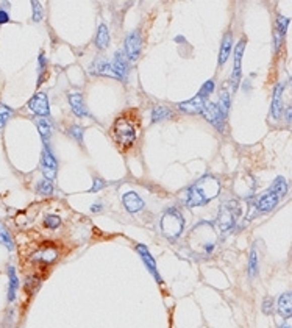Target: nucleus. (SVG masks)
<instances>
[{"label": "nucleus", "mask_w": 292, "mask_h": 328, "mask_svg": "<svg viewBox=\"0 0 292 328\" xmlns=\"http://www.w3.org/2000/svg\"><path fill=\"white\" fill-rule=\"evenodd\" d=\"M220 194V182L214 175H203L194 183L186 194V205L197 208L209 203Z\"/></svg>", "instance_id": "1"}, {"label": "nucleus", "mask_w": 292, "mask_h": 328, "mask_svg": "<svg viewBox=\"0 0 292 328\" xmlns=\"http://www.w3.org/2000/svg\"><path fill=\"white\" fill-rule=\"evenodd\" d=\"M185 228V217L177 208H169L164 211L163 217H161V232L169 239L177 241L182 236Z\"/></svg>", "instance_id": "2"}, {"label": "nucleus", "mask_w": 292, "mask_h": 328, "mask_svg": "<svg viewBox=\"0 0 292 328\" xmlns=\"http://www.w3.org/2000/svg\"><path fill=\"white\" fill-rule=\"evenodd\" d=\"M239 214V205L238 202H225L219 208V216H217V225L220 228V232H228L236 224Z\"/></svg>", "instance_id": "3"}, {"label": "nucleus", "mask_w": 292, "mask_h": 328, "mask_svg": "<svg viewBox=\"0 0 292 328\" xmlns=\"http://www.w3.org/2000/svg\"><path fill=\"white\" fill-rule=\"evenodd\" d=\"M114 136H116V141L125 147H130L133 145L135 141H136V130H135V125L130 122L127 118H121L116 121L114 124Z\"/></svg>", "instance_id": "4"}, {"label": "nucleus", "mask_w": 292, "mask_h": 328, "mask_svg": "<svg viewBox=\"0 0 292 328\" xmlns=\"http://www.w3.org/2000/svg\"><path fill=\"white\" fill-rule=\"evenodd\" d=\"M41 171L44 174V177L47 180L53 182L55 177H56V171H58V161L55 158V155L52 153L50 147L48 144H44V149H42V155H41Z\"/></svg>", "instance_id": "5"}, {"label": "nucleus", "mask_w": 292, "mask_h": 328, "mask_svg": "<svg viewBox=\"0 0 292 328\" xmlns=\"http://www.w3.org/2000/svg\"><path fill=\"white\" fill-rule=\"evenodd\" d=\"M202 114H203V118L209 122V124H213L219 131L223 130V122H225V114L222 113L219 103H214V102H206V105L203 106L202 110Z\"/></svg>", "instance_id": "6"}, {"label": "nucleus", "mask_w": 292, "mask_h": 328, "mask_svg": "<svg viewBox=\"0 0 292 328\" xmlns=\"http://www.w3.org/2000/svg\"><path fill=\"white\" fill-rule=\"evenodd\" d=\"M141 47H142V38L139 30L132 31L130 35L125 38V57L128 61H136L141 53Z\"/></svg>", "instance_id": "7"}, {"label": "nucleus", "mask_w": 292, "mask_h": 328, "mask_svg": "<svg viewBox=\"0 0 292 328\" xmlns=\"http://www.w3.org/2000/svg\"><path fill=\"white\" fill-rule=\"evenodd\" d=\"M28 110L33 111L38 118H48L50 116V108H48V100L45 92H38L30 98L27 103Z\"/></svg>", "instance_id": "8"}, {"label": "nucleus", "mask_w": 292, "mask_h": 328, "mask_svg": "<svg viewBox=\"0 0 292 328\" xmlns=\"http://www.w3.org/2000/svg\"><path fill=\"white\" fill-rule=\"evenodd\" d=\"M208 94H205L202 89H200V92L194 97V98H191V100H186V102H182V103H178V108H180L182 111H185V113H188V114H197V113H202V110H203V106L206 105V102H208Z\"/></svg>", "instance_id": "9"}, {"label": "nucleus", "mask_w": 292, "mask_h": 328, "mask_svg": "<svg viewBox=\"0 0 292 328\" xmlns=\"http://www.w3.org/2000/svg\"><path fill=\"white\" fill-rule=\"evenodd\" d=\"M136 252H138L139 258L142 259V262L145 264V267H147V270L155 277V280H156L158 283H163V278H161V275L158 274V269H156V261H155V258L150 255L149 249L145 247L144 244H138V245H136Z\"/></svg>", "instance_id": "10"}, {"label": "nucleus", "mask_w": 292, "mask_h": 328, "mask_svg": "<svg viewBox=\"0 0 292 328\" xmlns=\"http://www.w3.org/2000/svg\"><path fill=\"white\" fill-rule=\"evenodd\" d=\"M244 48H246V41L241 39L235 48V68H233V75H231V86L233 91L238 89L239 85V80H241V61H242V53H244Z\"/></svg>", "instance_id": "11"}, {"label": "nucleus", "mask_w": 292, "mask_h": 328, "mask_svg": "<svg viewBox=\"0 0 292 328\" xmlns=\"http://www.w3.org/2000/svg\"><path fill=\"white\" fill-rule=\"evenodd\" d=\"M122 203L125 206V209L130 212V214H135V212H139L144 208V200L135 192V191H128L122 195Z\"/></svg>", "instance_id": "12"}, {"label": "nucleus", "mask_w": 292, "mask_h": 328, "mask_svg": "<svg viewBox=\"0 0 292 328\" xmlns=\"http://www.w3.org/2000/svg\"><path fill=\"white\" fill-rule=\"evenodd\" d=\"M278 202H280V197L269 189L266 194H263L261 197H259V200L256 202V209L259 212H269L278 205Z\"/></svg>", "instance_id": "13"}, {"label": "nucleus", "mask_w": 292, "mask_h": 328, "mask_svg": "<svg viewBox=\"0 0 292 328\" xmlns=\"http://www.w3.org/2000/svg\"><path fill=\"white\" fill-rule=\"evenodd\" d=\"M69 103H71V110L74 111V114L77 118H86L89 116L88 108L85 105V98L80 92H74L69 95Z\"/></svg>", "instance_id": "14"}, {"label": "nucleus", "mask_w": 292, "mask_h": 328, "mask_svg": "<svg viewBox=\"0 0 292 328\" xmlns=\"http://www.w3.org/2000/svg\"><path fill=\"white\" fill-rule=\"evenodd\" d=\"M277 311L283 319H289L292 316V294L283 292L277 300Z\"/></svg>", "instance_id": "15"}, {"label": "nucleus", "mask_w": 292, "mask_h": 328, "mask_svg": "<svg viewBox=\"0 0 292 328\" xmlns=\"http://www.w3.org/2000/svg\"><path fill=\"white\" fill-rule=\"evenodd\" d=\"M283 89H284V83H278L273 89V95H272V118L273 119H278L281 116V102H283Z\"/></svg>", "instance_id": "16"}, {"label": "nucleus", "mask_w": 292, "mask_h": 328, "mask_svg": "<svg viewBox=\"0 0 292 328\" xmlns=\"http://www.w3.org/2000/svg\"><path fill=\"white\" fill-rule=\"evenodd\" d=\"M128 64H130V61H128V58L125 57V53H124L122 50L116 52L114 60H112L111 66H112V69H114V72L118 74L119 80H124V78L127 77V72H128Z\"/></svg>", "instance_id": "17"}, {"label": "nucleus", "mask_w": 292, "mask_h": 328, "mask_svg": "<svg viewBox=\"0 0 292 328\" xmlns=\"http://www.w3.org/2000/svg\"><path fill=\"white\" fill-rule=\"evenodd\" d=\"M91 74H95V75H108V77H112V78H118V74L114 72V69H112V66L111 63L105 61V60H97L94 64H92V68L89 69Z\"/></svg>", "instance_id": "18"}, {"label": "nucleus", "mask_w": 292, "mask_h": 328, "mask_svg": "<svg viewBox=\"0 0 292 328\" xmlns=\"http://www.w3.org/2000/svg\"><path fill=\"white\" fill-rule=\"evenodd\" d=\"M287 25H289V18H284V16H278L277 18V24H275V50H278L281 41L287 31Z\"/></svg>", "instance_id": "19"}, {"label": "nucleus", "mask_w": 292, "mask_h": 328, "mask_svg": "<svg viewBox=\"0 0 292 328\" xmlns=\"http://www.w3.org/2000/svg\"><path fill=\"white\" fill-rule=\"evenodd\" d=\"M233 48V33L228 31L222 39V45H220V53H219V64H225V61L228 60L230 52Z\"/></svg>", "instance_id": "20"}, {"label": "nucleus", "mask_w": 292, "mask_h": 328, "mask_svg": "<svg viewBox=\"0 0 292 328\" xmlns=\"http://www.w3.org/2000/svg\"><path fill=\"white\" fill-rule=\"evenodd\" d=\"M35 125H36V128L39 131V135H41L44 144H47L48 138H50V135H52V130H53L52 122L48 121V118H36L35 119Z\"/></svg>", "instance_id": "21"}, {"label": "nucleus", "mask_w": 292, "mask_h": 328, "mask_svg": "<svg viewBox=\"0 0 292 328\" xmlns=\"http://www.w3.org/2000/svg\"><path fill=\"white\" fill-rule=\"evenodd\" d=\"M8 277H10V286H8V300L14 302L16 295H18V289H19V278H18V272L13 266L8 267Z\"/></svg>", "instance_id": "22"}, {"label": "nucleus", "mask_w": 292, "mask_h": 328, "mask_svg": "<svg viewBox=\"0 0 292 328\" xmlns=\"http://www.w3.org/2000/svg\"><path fill=\"white\" fill-rule=\"evenodd\" d=\"M95 45H97V48H100V50H105V48L109 45V31H108V27L105 24H100L99 30H97Z\"/></svg>", "instance_id": "23"}, {"label": "nucleus", "mask_w": 292, "mask_h": 328, "mask_svg": "<svg viewBox=\"0 0 292 328\" xmlns=\"http://www.w3.org/2000/svg\"><path fill=\"white\" fill-rule=\"evenodd\" d=\"M270 191L277 194L280 199H283V197L287 194V183H286V180L283 177H277V178H275V182L272 183V186H270Z\"/></svg>", "instance_id": "24"}, {"label": "nucleus", "mask_w": 292, "mask_h": 328, "mask_svg": "<svg viewBox=\"0 0 292 328\" xmlns=\"http://www.w3.org/2000/svg\"><path fill=\"white\" fill-rule=\"evenodd\" d=\"M0 244L5 245L8 250H14V241L11 233L8 232V228L0 222Z\"/></svg>", "instance_id": "25"}, {"label": "nucleus", "mask_w": 292, "mask_h": 328, "mask_svg": "<svg viewBox=\"0 0 292 328\" xmlns=\"http://www.w3.org/2000/svg\"><path fill=\"white\" fill-rule=\"evenodd\" d=\"M36 192L41 195H52L53 194V182L47 178H42L41 182L36 185Z\"/></svg>", "instance_id": "26"}, {"label": "nucleus", "mask_w": 292, "mask_h": 328, "mask_svg": "<svg viewBox=\"0 0 292 328\" xmlns=\"http://www.w3.org/2000/svg\"><path fill=\"white\" fill-rule=\"evenodd\" d=\"M13 114H14L13 108H10L5 103H0V130L7 125V122L13 118Z\"/></svg>", "instance_id": "27"}, {"label": "nucleus", "mask_w": 292, "mask_h": 328, "mask_svg": "<svg viewBox=\"0 0 292 328\" xmlns=\"http://www.w3.org/2000/svg\"><path fill=\"white\" fill-rule=\"evenodd\" d=\"M170 110H167L166 106H156L153 111H152V122H159L166 118H170Z\"/></svg>", "instance_id": "28"}, {"label": "nucleus", "mask_w": 292, "mask_h": 328, "mask_svg": "<svg viewBox=\"0 0 292 328\" xmlns=\"http://www.w3.org/2000/svg\"><path fill=\"white\" fill-rule=\"evenodd\" d=\"M249 275L250 278H255L258 275V253L255 249H252L250 258H249Z\"/></svg>", "instance_id": "29"}, {"label": "nucleus", "mask_w": 292, "mask_h": 328, "mask_svg": "<svg viewBox=\"0 0 292 328\" xmlns=\"http://www.w3.org/2000/svg\"><path fill=\"white\" fill-rule=\"evenodd\" d=\"M56 256H58V252L53 250V249H48V250L39 252V253L36 255V258H38L39 261H42V262H52V261L56 259Z\"/></svg>", "instance_id": "30"}, {"label": "nucleus", "mask_w": 292, "mask_h": 328, "mask_svg": "<svg viewBox=\"0 0 292 328\" xmlns=\"http://www.w3.org/2000/svg\"><path fill=\"white\" fill-rule=\"evenodd\" d=\"M60 225H61V217H60V216H56V214H48V216H45V219H44V227H45V228L55 230V228H58Z\"/></svg>", "instance_id": "31"}, {"label": "nucleus", "mask_w": 292, "mask_h": 328, "mask_svg": "<svg viewBox=\"0 0 292 328\" xmlns=\"http://www.w3.org/2000/svg\"><path fill=\"white\" fill-rule=\"evenodd\" d=\"M83 133H85V128L83 127H78V125H72L69 128V135L78 142V144H82L83 142Z\"/></svg>", "instance_id": "32"}, {"label": "nucleus", "mask_w": 292, "mask_h": 328, "mask_svg": "<svg viewBox=\"0 0 292 328\" xmlns=\"http://www.w3.org/2000/svg\"><path fill=\"white\" fill-rule=\"evenodd\" d=\"M31 8H33V21L39 22L44 18V8H42V5L38 2V0H33V2H31Z\"/></svg>", "instance_id": "33"}, {"label": "nucleus", "mask_w": 292, "mask_h": 328, "mask_svg": "<svg viewBox=\"0 0 292 328\" xmlns=\"http://www.w3.org/2000/svg\"><path fill=\"white\" fill-rule=\"evenodd\" d=\"M106 186V183L103 182L102 178H99V177H95L94 180H92V188L89 189V192H99L102 188H105Z\"/></svg>", "instance_id": "34"}, {"label": "nucleus", "mask_w": 292, "mask_h": 328, "mask_svg": "<svg viewBox=\"0 0 292 328\" xmlns=\"http://www.w3.org/2000/svg\"><path fill=\"white\" fill-rule=\"evenodd\" d=\"M263 313L264 314H272L273 313V300L270 297H266L263 302Z\"/></svg>", "instance_id": "35"}, {"label": "nucleus", "mask_w": 292, "mask_h": 328, "mask_svg": "<svg viewBox=\"0 0 292 328\" xmlns=\"http://www.w3.org/2000/svg\"><path fill=\"white\" fill-rule=\"evenodd\" d=\"M202 91H203L205 94L211 95V94H213V91H214V83H213V81H211V80H208L206 83L202 86Z\"/></svg>", "instance_id": "36"}, {"label": "nucleus", "mask_w": 292, "mask_h": 328, "mask_svg": "<svg viewBox=\"0 0 292 328\" xmlns=\"http://www.w3.org/2000/svg\"><path fill=\"white\" fill-rule=\"evenodd\" d=\"M8 22H10V14H8V11L0 10V25L8 24Z\"/></svg>", "instance_id": "37"}, {"label": "nucleus", "mask_w": 292, "mask_h": 328, "mask_svg": "<svg viewBox=\"0 0 292 328\" xmlns=\"http://www.w3.org/2000/svg\"><path fill=\"white\" fill-rule=\"evenodd\" d=\"M102 208H103L102 203H95V205L91 206V211H92V212H99V211H102Z\"/></svg>", "instance_id": "38"}, {"label": "nucleus", "mask_w": 292, "mask_h": 328, "mask_svg": "<svg viewBox=\"0 0 292 328\" xmlns=\"http://www.w3.org/2000/svg\"><path fill=\"white\" fill-rule=\"evenodd\" d=\"M286 119H287V122H290V106H287V111H286Z\"/></svg>", "instance_id": "39"}, {"label": "nucleus", "mask_w": 292, "mask_h": 328, "mask_svg": "<svg viewBox=\"0 0 292 328\" xmlns=\"http://www.w3.org/2000/svg\"><path fill=\"white\" fill-rule=\"evenodd\" d=\"M175 41H177V42H183V41H185V38H183V36H177V38H175Z\"/></svg>", "instance_id": "40"}, {"label": "nucleus", "mask_w": 292, "mask_h": 328, "mask_svg": "<svg viewBox=\"0 0 292 328\" xmlns=\"http://www.w3.org/2000/svg\"><path fill=\"white\" fill-rule=\"evenodd\" d=\"M278 328H292V326H290L289 323H283V325H281V326H278Z\"/></svg>", "instance_id": "41"}]
</instances>
